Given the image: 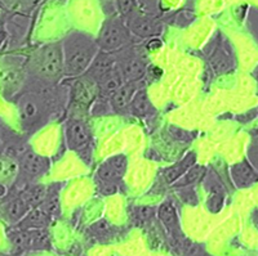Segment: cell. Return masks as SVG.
Here are the masks:
<instances>
[{
    "label": "cell",
    "mask_w": 258,
    "mask_h": 256,
    "mask_svg": "<svg viewBox=\"0 0 258 256\" xmlns=\"http://www.w3.org/2000/svg\"><path fill=\"white\" fill-rule=\"evenodd\" d=\"M12 241L16 246H29V234L18 233V234L12 237Z\"/></svg>",
    "instance_id": "15"
},
{
    "label": "cell",
    "mask_w": 258,
    "mask_h": 256,
    "mask_svg": "<svg viewBox=\"0 0 258 256\" xmlns=\"http://www.w3.org/2000/svg\"><path fill=\"white\" fill-rule=\"evenodd\" d=\"M44 195H45L44 188H41L40 187V188H38V189H34V192H32V196H31V200L35 202L41 201V200L44 198Z\"/></svg>",
    "instance_id": "16"
},
{
    "label": "cell",
    "mask_w": 258,
    "mask_h": 256,
    "mask_svg": "<svg viewBox=\"0 0 258 256\" xmlns=\"http://www.w3.org/2000/svg\"><path fill=\"white\" fill-rule=\"evenodd\" d=\"M144 70H145L144 64L140 63L138 61H135V59L126 62L123 67L124 76H125L126 79H129V80L138 79L140 76L144 75Z\"/></svg>",
    "instance_id": "6"
},
{
    "label": "cell",
    "mask_w": 258,
    "mask_h": 256,
    "mask_svg": "<svg viewBox=\"0 0 258 256\" xmlns=\"http://www.w3.org/2000/svg\"><path fill=\"white\" fill-rule=\"evenodd\" d=\"M89 61V57H88V53L84 52V50L79 49V50H75L70 54L69 57V66L73 71H80L87 66Z\"/></svg>",
    "instance_id": "5"
},
{
    "label": "cell",
    "mask_w": 258,
    "mask_h": 256,
    "mask_svg": "<svg viewBox=\"0 0 258 256\" xmlns=\"http://www.w3.org/2000/svg\"><path fill=\"white\" fill-rule=\"evenodd\" d=\"M101 175H102V178H105V179H112V178L119 177L120 174H119L116 170L112 169L111 166L107 163V165H105L102 169H101Z\"/></svg>",
    "instance_id": "14"
},
{
    "label": "cell",
    "mask_w": 258,
    "mask_h": 256,
    "mask_svg": "<svg viewBox=\"0 0 258 256\" xmlns=\"http://www.w3.org/2000/svg\"><path fill=\"white\" fill-rule=\"evenodd\" d=\"M132 94V88L123 87L120 88L117 93L114 96V105L116 108H123L128 105L129 97Z\"/></svg>",
    "instance_id": "9"
},
{
    "label": "cell",
    "mask_w": 258,
    "mask_h": 256,
    "mask_svg": "<svg viewBox=\"0 0 258 256\" xmlns=\"http://www.w3.org/2000/svg\"><path fill=\"white\" fill-rule=\"evenodd\" d=\"M36 110H35V106L32 105V103H27L26 105V115L27 116H32V115L35 114Z\"/></svg>",
    "instance_id": "19"
},
{
    "label": "cell",
    "mask_w": 258,
    "mask_h": 256,
    "mask_svg": "<svg viewBox=\"0 0 258 256\" xmlns=\"http://www.w3.org/2000/svg\"><path fill=\"white\" fill-rule=\"evenodd\" d=\"M41 71L47 75H54L59 71V54L58 50L54 48H49L45 50L41 63Z\"/></svg>",
    "instance_id": "1"
},
{
    "label": "cell",
    "mask_w": 258,
    "mask_h": 256,
    "mask_svg": "<svg viewBox=\"0 0 258 256\" xmlns=\"http://www.w3.org/2000/svg\"><path fill=\"white\" fill-rule=\"evenodd\" d=\"M22 165H24L25 170L27 173H31V174H38L41 172V169L44 167V161L40 156L38 154L29 152L22 160Z\"/></svg>",
    "instance_id": "4"
},
{
    "label": "cell",
    "mask_w": 258,
    "mask_h": 256,
    "mask_svg": "<svg viewBox=\"0 0 258 256\" xmlns=\"http://www.w3.org/2000/svg\"><path fill=\"white\" fill-rule=\"evenodd\" d=\"M133 108L138 115H145L149 112L150 110V102L147 99V94L145 92H141L137 94L135 99H133Z\"/></svg>",
    "instance_id": "8"
},
{
    "label": "cell",
    "mask_w": 258,
    "mask_h": 256,
    "mask_svg": "<svg viewBox=\"0 0 258 256\" xmlns=\"http://www.w3.org/2000/svg\"><path fill=\"white\" fill-rule=\"evenodd\" d=\"M109 76L103 75L102 82H101V92L106 97H114L121 87V80L116 73H111L109 71Z\"/></svg>",
    "instance_id": "2"
},
{
    "label": "cell",
    "mask_w": 258,
    "mask_h": 256,
    "mask_svg": "<svg viewBox=\"0 0 258 256\" xmlns=\"http://www.w3.org/2000/svg\"><path fill=\"white\" fill-rule=\"evenodd\" d=\"M111 66V59L110 58H101L96 62L93 67V72L96 76H103L110 71Z\"/></svg>",
    "instance_id": "10"
},
{
    "label": "cell",
    "mask_w": 258,
    "mask_h": 256,
    "mask_svg": "<svg viewBox=\"0 0 258 256\" xmlns=\"http://www.w3.org/2000/svg\"><path fill=\"white\" fill-rule=\"evenodd\" d=\"M25 211V204L21 200H17V201L13 202L9 207V216L13 219L18 218L20 215H22Z\"/></svg>",
    "instance_id": "11"
},
{
    "label": "cell",
    "mask_w": 258,
    "mask_h": 256,
    "mask_svg": "<svg viewBox=\"0 0 258 256\" xmlns=\"http://www.w3.org/2000/svg\"><path fill=\"white\" fill-rule=\"evenodd\" d=\"M3 191H4V189H3V187L0 186V195H3Z\"/></svg>",
    "instance_id": "20"
},
{
    "label": "cell",
    "mask_w": 258,
    "mask_h": 256,
    "mask_svg": "<svg viewBox=\"0 0 258 256\" xmlns=\"http://www.w3.org/2000/svg\"><path fill=\"white\" fill-rule=\"evenodd\" d=\"M43 218V214L39 211V210H35V211H32V214L30 215V220L31 221H38Z\"/></svg>",
    "instance_id": "18"
},
{
    "label": "cell",
    "mask_w": 258,
    "mask_h": 256,
    "mask_svg": "<svg viewBox=\"0 0 258 256\" xmlns=\"http://www.w3.org/2000/svg\"><path fill=\"white\" fill-rule=\"evenodd\" d=\"M135 30L138 34H141V35H146V34L151 32L153 27H151V25L147 21H137L135 25Z\"/></svg>",
    "instance_id": "13"
},
{
    "label": "cell",
    "mask_w": 258,
    "mask_h": 256,
    "mask_svg": "<svg viewBox=\"0 0 258 256\" xmlns=\"http://www.w3.org/2000/svg\"><path fill=\"white\" fill-rule=\"evenodd\" d=\"M71 140L75 146H82L84 143H87L88 140V133L85 130V128L80 124H75V125L71 126Z\"/></svg>",
    "instance_id": "7"
},
{
    "label": "cell",
    "mask_w": 258,
    "mask_h": 256,
    "mask_svg": "<svg viewBox=\"0 0 258 256\" xmlns=\"http://www.w3.org/2000/svg\"><path fill=\"white\" fill-rule=\"evenodd\" d=\"M47 210L49 213H57L58 211V198L53 197L50 201H48Z\"/></svg>",
    "instance_id": "17"
},
{
    "label": "cell",
    "mask_w": 258,
    "mask_h": 256,
    "mask_svg": "<svg viewBox=\"0 0 258 256\" xmlns=\"http://www.w3.org/2000/svg\"><path fill=\"white\" fill-rule=\"evenodd\" d=\"M101 41L106 48H116L121 41L120 30L115 27L114 25L106 26L101 36Z\"/></svg>",
    "instance_id": "3"
},
{
    "label": "cell",
    "mask_w": 258,
    "mask_h": 256,
    "mask_svg": "<svg viewBox=\"0 0 258 256\" xmlns=\"http://www.w3.org/2000/svg\"><path fill=\"white\" fill-rule=\"evenodd\" d=\"M15 173V165L11 161L0 160V177H9Z\"/></svg>",
    "instance_id": "12"
}]
</instances>
